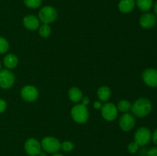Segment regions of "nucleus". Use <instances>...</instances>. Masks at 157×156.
<instances>
[{
    "label": "nucleus",
    "instance_id": "f257e3e1",
    "mask_svg": "<svg viewBox=\"0 0 157 156\" xmlns=\"http://www.w3.org/2000/svg\"><path fill=\"white\" fill-rule=\"evenodd\" d=\"M153 109L151 101L147 98L141 97L134 101L131 106L132 114L137 118H144L150 114Z\"/></svg>",
    "mask_w": 157,
    "mask_h": 156
},
{
    "label": "nucleus",
    "instance_id": "f03ea898",
    "mask_svg": "<svg viewBox=\"0 0 157 156\" xmlns=\"http://www.w3.org/2000/svg\"><path fill=\"white\" fill-rule=\"evenodd\" d=\"M71 116L76 123L84 124L88 121L90 113L87 106L81 103H77L71 110Z\"/></svg>",
    "mask_w": 157,
    "mask_h": 156
},
{
    "label": "nucleus",
    "instance_id": "7ed1b4c3",
    "mask_svg": "<svg viewBox=\"0 0 157 156\" xmlns=\"http://www.w3.org/2000/svg\"><path fill=\"white\" fill-rule=\"evenodd\" d=\"M61 143L59 139L54 136H45L41 141V149L48 154H55L61 149Z\"/></svg>",
    "mask_w": 157,
    "mask_h": 156
},
{
    "label": "nucleus",
    "instance_id": "20e7f679",
    "mask_svg": "<svg viewBox=\"0 0 157 156\" xmlns=\"http://www.w3.org/2000/svg\"><path fill=\"white\" fill-rule=\"evenodd\" d=\"M58 12L54 7L51 6L41 8L38 12V19L43 24H50L55 22L58 18Z\"/></svg>",
    "mask_w": 157,
    "mask_h": 156
},
{
    "label": "nucleus",
    "instance_id": "39448f33",
    "mask_svg": "<svg viewBox=\"0 0 157 156\" xmlns=\"http://www.w3.org/2000/svg\"><path fill=\"white\" fill-rule=\"evenodd\" d=\"M134 142L140 146H145L148 145L152 140V132L147 127L141 126L136 130L133 135Z\"/></svg>",
    "mask_w": 157,
    "mask_h": 156
},
{
    "label": "nucleus",
    "instance_id": "423d86ee",
    "mask_svg": "<svg viewBox=\"0 0 157 156\" xmlns=\"http://www.w3.org/2000/svg\"><path fill=\"white\" fill-rule=\"evenodd\" d=\"M101 116L103 119L107 122H113L117 119L118 116V110L117 106L113 102H104L101 109Z\"/></svg>",
    "mask_w": 157,
    "mask_h": 156
},
{
    "label": "nucleus",
    "instance_id": "0eeeda50",
    "mask_svg": "<svg viewBox=\"0 0 157 156\" xmlns=\"http://www.w3.org/2000/svg\"><path fill=\"white\" fill-rule=\"evenodd\" d=\"M15 82V74L9 69H2L0 70V87L3 90L12 88Z\"/></svg>",
    "mask_w": 157,
    "mask_h": 156
},
{
    "label": "nucleus",
    "instance_id": "6e6552de",
    "mask_svg": "<svg viewBox=\"0 0 157 156\" xmlns=\"http://www.w3.org/2000/svg\"><path fill=\"white\" fill-rule=\"evenodd\" d=\"M20 96L21 99L28 102H32L37 100L39 96L38 88L33 85H25L21 89Z\"/></svg>",
    "mask_w": 157,
    "mask_h": 156
},
{
    "label": "nucleus",
    "instance_id": "1a4fd4ad",
    "mask_svg": "<svg viewBox=\"0 0 157 156\" xmlns=\"http://www.w3.org/2000/svg\"><path fill=\"white\" fill-rule=\"evenodd\" d=\"M24 149L29 156H38L41 151V142L35 138H29L25 142Z\"/></svg>",
    "mask_w": 157,
    "mask_h": 156
},
{
    "label": "nucleus",
    "instance_id": "9d476101",
    "mask_svg": "<svg viewBox=\"0 0 157 156\" xmlns=\"http://www.w3.org/2000/svg\"><path fill=\"white\" fill-rule=\"evenodd\" d=\"M119 127L122 131L130 132L136 125V119L132 113H124L119 119Z\"/></svg>",
    "mask_w": 157,
    "mask_h": 156
},
{
    "label": "nucleus",
    "instance_id": "9b49d317",
    "mask_svg": "<svg viewBox=\"0 0 157 156\" xmlns=\"http://www.w3.org/2000/svg\"><path fill=\"white\" fill-rule=\"evenodd\" d=\"M142 80L149 87H157V69L147 68L142 73Z\"/></svg>",
    "mask_w": 157,
    "mask_h": 156
},
{
    "label": "nucleus",
    "instance_id": "f8f14e48",
    "mask_svg": "<svg viewBox=\"0 0 157 156\" xmlns=\"http://www.w3.org/2000/svg\"><path fill=\"white\" fill-rule=\"evenodd\" d=\"M139 24L144 29L152 28L156 24V16L151 12H145L140 18Z\"/></svg>",
    "mask_w": 157,
    "mask_h": 156
},
{
    "label": "nucleus",
    "instance_id": "ddd939ff",
    "mask_svg": "<svg viewBox=\"0 0 157 156\" xmlns=\"http://www.w3.org/2000/svg\"><path fill=\"white\" fill-rule=\"evenodd\" d=\"M22 23L24 27L27 30L34 31L38 30L40 26V20L38 17L34 15H27L23 18Z\"/></svg>",
    "mask_w": 157,
    "mask_h": 156
},
{
    "label": "nucleus",
    "instance_id": "4468645a",
    "mask_svg": "<svg viewBox=\"0 0 157 156\" xmlns=\"http://www.w3.org/2000/svg\"><path fill=\"white\" fill-rule=\"evenodd\" d=\"M136 6V0H120L118 3V9L124 14L130 13Z\"/></svg>",
    "mask_w": 157,
    "mask_h": 156
},
{
    "label": "nucleus",
    "instance_id": "2eb2a0df",
    "mask_svg": "<svg viewBox=\"0 0 157 156\" xmlns=\"http://www.w3.org/2000/svg\"><path fill=\"white\" fill-rule=\"evenodd\" d=\"M3 64L6 69L12 70L17 67L18 64V58L15 54H7L3 58Z\"/></svg>",
    "mask_w": 157,
    "mask_h": 156
},
{
    "label": "nucleus",
    "instance_id": "dca6fc26",
    "mask_svg": "<svg viewBox=\"0 0 157 156\" xmlns=\"http://www.w3.org/2000/svg\"><path fill=\"white\" fill-rule=\"evenodd\" d=\"M67 96H68L69 99L72 102L79 103L81 101V99H82L84 95H83V93L81 89L77 87H72L68 90Z\"/></svg>",
    "mask_w": 157,
    "mask_h": 156
},
{
    "label": "nucleus",
    "instance_id": "f3484780",
    "mask_svg": "<svg viewBox=\"0 0 157 156\" xmlns=\"http://www.w3.org/2000/svg\"><path fill=\"white\" fill-rule=\"evenodd\" d=\"M111 90L110 88L107 86H101L98 88L97 91V96L98 99L102 102H108L109 99L111 97Z\"/></svg>",
    "mask_w": 157,
    "mask_h": 156
},
{
    "label": "nucleus",
    "instance_id": "a211bd4d",
    "mask_svg": "<svg viewBox=\"0 0 157 156\" xmlns=\"http://www.w3.org/2000/svg\"><path fill=\"white\" fill-rule=\"evenodd\" d=\"M136 6L144 12H148L153 6V0H136Z\"/></svg>",
    "mask_w": 157,
    "mask_h": 156
},
{
    "label": "nucleus",
    "instance_id": "6ab92c4d",
    "mask_svg": "<svg viewBox=\"0 0 157 156\" xmlns=\"http://www.w3.org/2000/svg\"><path fill=\"white\" fill-rule=\"evenodd\" d=\"M132 103L127 99H122L118 102L117 105V108L118 112H121L123 113H129V111L131 110Z\"/></svg>",
    "mask_w": 157,
    "mask_h": 156
},
{
    "label": "nucleus",
    "instance_id": "aec40b11",
    "mask_svg": "<svg viewBox=\"0 0 157 156\" xmlns=\"http://www.w3.org/2000/svg\"><path fill=\"white\" fill-rule=\"evenodd\" d=\"M38 31V35L43 38H49L52 35V28H51L50 24H42L41 25L39 26Z\"/></svg>",
    "mask_w": 157,
    "mask_h": 156
},
{
    "label": "nucleus",
    "instance_id": "412c9836",
    "mask_svg": "<svg viewBox=\"0 0 157 156\" xmlns=\"http://www.w3.org/2000/svg\"><path fill=\"white\" fill-rule=\"evenodd\" d=\"M75 148V144L73 142L69 140L64 141L61 143V149L64 152H71Z\"/></svg>",
    "mask_w": 157,
    "mask_h": 156
},
{
    "label": "nucleus",
    "instance_id": "4be33fe9",
    "mask_svg": "<svg viewBox=\"0 0 157 156\" xmlns=\"http://www.w3.org/2000/svg\"><path fill=\"white\" fill-rule=\"evenodd\" d=\"M42 0H24L25 6L29 9H38L41 6Z\"/></svg>",
    "mask_w": 157,
    "mask_h": 156
},
{
    "label": "nucleus",
    "instance_id": "5701e85b",
    "mask_svg": "<svg viewBox=\"0 0 157 156\" xmlns=\"http://www.w3.org/2000/svg\"><path fill=\"white\" fill-rule=\"evenodd\" d=\"M9 49V43L6 38L0 36V54H6Z\"/></svg>",
    "mask_w": 157,
    "mask_h": 156
},
{
    "label": "nucleus",
    "instance_id": "b1692460",
    "mask_svg": "<svg viewBox=\"0 0 157 156\" xmlns=\"http://www.w3.org/2000/svg\"><path fill=\"white\" fill-rule=\"evenodd\" d=\"M140 146L133 141V142H130L127 145V151L130 154H136L139 150Z\"/></svg>",
    "mask_w": 157,
    "mask_h": 156
},
{
    "label": "nucleus",
    "instance_id": "393cba45",
    "mask_svg": "<svg viewBox=\"0 0 157 156\" xmlns=\"http://www.w3.org/2000/svg\"><path fill=\"white\" fill-rule=\"evenodd\" d=\"M7 108V102L5 99L0 98V114L4 113Z\"/></svg>",
    "mask_w": 157,
    "mask_h": 156
},
{
    "label": "nucleus",
    "instance_id": "a878e982",
    "mask_svg": "<svg viewBox=\"0 0 157 156\" xmlns=\"http://www.w3.org/2000/svg\"><path fill=\"white\" fill-rule=\"evenodd\" d=\"M147 156H157V146L150 148L147 151Z\"/></svg>",
    "mask_w": 157,
    "mask_h": 156
},
{
    "label": "nucleus",
    "instance_id": "bb28decb",
    "mask_svg": "<svg viewBox=\"0 0 157 156\" xmlns=\"http://www.w3.org/2000/svg\"><path fill=\"white\" fill-rule=\"evenodd\" d=\"M103 103L100 100H95L93 103V107L94 109L97 110H101V109L102 108Z\"/></svg>",
    "mask_w": 157,
    "mask_h": 156
},
{
    "label": "nucleus",
    "instance_id": "cd10ccee",
    "mask_svg": "<svg viewBox=\"0 0 157 156\" xmlns=\"http://www.w3.org/2000/svg\"><path fill=\"white\" fill-rule=\"evenodd\" d=\"M81 104H83V105H84V106H88L89 104H90V97H89L88 96H83V98H82V99H81Z\"/></svg>",
    "mask_w": 157,
    "mask_h": 156
},
{
    "label": "nucleus",
    "instance_id": "c85d7f7f",
    "mask_svg": "<svg viewBox=\"0 0 157 156\" xmlns=\"http://www.w3.org/2000/svg\"><path fill=\"white\" fill-rule=\"evenodd\" d=\"M152 141L157 146V128H156L154 132L152 133Z\"/></svg>",
    "mask_w": 157,
    "mask_h": 156
},
{
    "label": "nucleus",
    "instance_id": "c756f323",
    "mask_svg": "<svg viewBox=\"0 0 157 156\" xmlns=\"http://www.w3.org/2000/svg\"><path fill=\"white\" fill-rule=\"evenodd\" d=\"M153 9H154L155 15L157 17V1L155 2V4L153 5Z\"/></svg>",
    "mask_w": 157,
    "mask_h": 156
},
{
    "label": "nucleus",
    "instance_id": "7c9ffc66",
    "mask_svg": "<svg viewBox=\"0 0 157 156\" xmlns=\"http://www.w3.org/2000/svg\"><path fill=\"white\" fill-rule=\"evenodd\" d=\"M47 154L48 153H46L45 151H44L43 150H41V151L39 153L38 156H47Z\"/></svg>",
    "mask_w": 157,
    "mask_h": 156
},
{
    "label": "nucleus",
    "instance_id": "2f4dec72",
    "mask_svg": "<svg viewBox=\"0 0 157 156\" xmlns=\"http://www.w3.org/2000/svg\"><path fill=\"white\" fill-rule=\"evenodd\" d=\"M52 156H64V154H61V153H58V152H57V153H55V154H52Z\"/></svg>",
    "mask_w": 157,
    "mask_h": 156
},
{
    "label": "nucleus",
    "instance_id": "473e14b6",
    "mask_svg": "<svg viewBox=\"0 0 157 156\" xmlns=\"http://www.w3.org/2000/svg\"><path fill=\"white\" fill-rule=\"evenodd\" d=\"M2 70V63L0 62V70Z\"/></svg>",
    "mask_w": 157,
    "mask_h": 156
},
{
    "label": "nucleus",
    "instance_id": "72a5a7b5",
    "mask_svg": "<svg viewBox=\"0 0 157 156\" xmlns=\"http://www.w3.org/2000/svg\"><path fill=\"white\" fill-rule=\"evenodd\" d=\"M143 156H144V155H143Z\"/></svg>",
    "mask_w": 157,
    "mask_h": 156
}]
</instances>
